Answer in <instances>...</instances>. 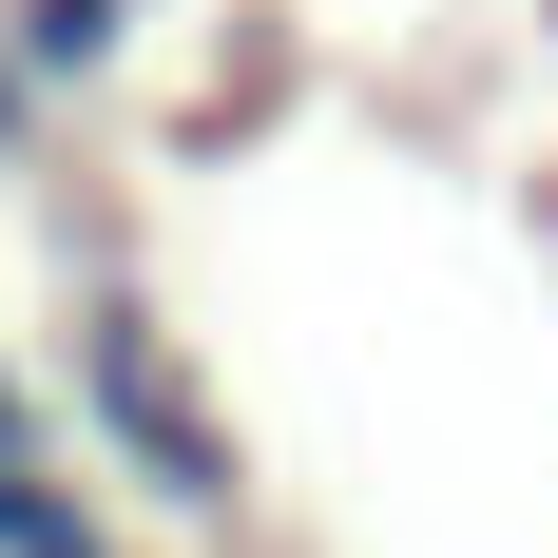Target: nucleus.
I'll return each instance as SVG.
<instances>
[{"mask_svg": "<svg viewBox=\"0 0 558 558\" xmlns=\"http://www.w3.org/2000/svg\"><path fill=\"white\" fill-rule=\"evenodd\" d=\"M0 462H58V386L20 366V347H0Z\"/></svg>", "mask_w": 558, "mask_h": 558, "instance_id": "20e7f679", "label": "nucleus"}, {"mask_svg": "<svg viewBox=\"0 0 558 558\" xmlns=\"http://www.w3.org/2000/svg\"><path fill=\"white\" fill-rule=\"evenodd\" d=\"M135 39H155V0H0V77L20 97H97V77H135Z\"/></svg>", "mask_w": 558, "mask_h": 558, "instance_id": "f03ea898", "label": "nucleus"}, {"mask_svg": "<svg viewBox=\"0 0 558 558\" xmlns=\"http://www.w3.org/2000/svg\"><path fill=\"white\" fill-rule=\"evenodd\" d=\"M0 558H135V539H116V482H77V462H0Z\"/></svg>", "mask_w": 558, "mask_h": 558, "instance_id": "7ed1b4c3", "label": "nucleus"}, {"mask_svg": "<svg viewBox=\"0 0 558 558\" xmlns=\"http://www.w3.org/2000/svg\"><path fill=\"white\" fill-rule=\"evenodd\" d=\"M77 424H97L116 501H155L173 539H231L251 520V444H231V404L193 386V347L135 289H77Z\"/></svg>", "mask_w": 558, "mask_h": 558, "instance_id": "f257e3e1", "label": "nucleus"}]
</instances>
